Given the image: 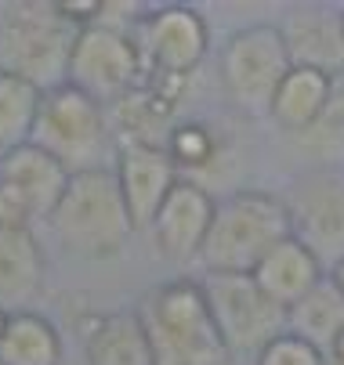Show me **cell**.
<instances>
[{"mask_svg": "<svg viewBox=\"0 0 344 365\" xmlns=\"http://www.w3.org/2000/svg\"><path fill=\"white\" fill-rule=\"evenodd\" d=\"M156 365H228L232 351L211 315L200 282L174 279L145 293L138 304Z\"/></svg>", "mask_w": 344, "mask_h": 365, "instance_id": "1", "label": "cell"}, {"mask_svg": "<svg viewBox=\"0 0 344 365\" xmlns=\"http://www.w3.org/2000/svg\"><path fill=\"white\" fill-rule=\"evenodd\" d=\"M290 235L286 202L272 192L243 188L218 202L200 264L207 275H254V268Z\"/></svg>", "mask_w": 344, "mask_h": 365, "instance_id": "2", "label": "cell"}, {"mask_svg": "<svg viewBox=\"0 0 344 365\" xmlns=\"http://www.w3.org/2000/svg\"><path fill=\"white\" fill-rule=\"evenodd\" d=\"M76 36L80 26L59 4H8L0 19V73L51 91L66 83Z\"/></svg>", "mask_w": 344, "mask_h": 365, "instance_id": "3", "label": "cell"}, {"mask_svg": "<svg viewBox=\"0 0 344 365\" xmlns=\"http://www.w3.org/2000/svg\"><path fill=\"white\" fill-rule=\"evenodd\" d=\"M51 221L55 239L76 257H113L127 246L134 221L120 195L113 170L73 174L62 202L55 206Z\"/></svg>", "mask_w": 344, "mask_h": 365, "instance_id": "4", "label": "cell"}, {"mask_svg": "<svg viewBox=\"0 0 344 365\" xmlns=\"http://www.w3.org/2000/svg\"><path fill=\"white\" fill-rule=\"evenodd\" d=\"M113 123L106 106H98L84 91L59 83L44 91L40 113L33 123V145L51 152L69 174H87V170H109L106 160L113 152Z\"/></svg>", "mask_w": 344, "mask_h": 365, "instance_id": "5", "label": "cell"}, {"mask_svg": "<svg viewBox=\"0 0 344 365\" xmlns=\"http://www.w3.org/2000/svg\"><path fill=\"white\" fill-rule=\"evenodd\" d=\"M293 69L283 26L258 22L236 29L221 47V87L228 101L247 116H268L272 98Z\"/></svg>", "mask_w": 344, "mask_h": 365, "instance_id": "6", "label": "cell"}, {"mask_svg": "<svg viewBox=\"0 0 344 365\" xmlns=\"http://www.w3.org/2000/svg\"><path fill=\"white\" fill-rule=\"evenodd\" d=\"M149 76L145 69V55L127 29L113 26H84L76 43H73V58L66 83L94 98L98 106H120L127 94L141 87V80Z\"/></svg>", "mask_w": 344, "mask_h": 365, "instance_id": "7", "label": "cell"}, {"mask_svg": "<svg viewBox=\"0 0 344 365\" xmlns=\"http://www.w3.org/2000/svg\"><path fill=\"white\" fill-rule=\"evenodd\" d=\"M200 286L232 354L258 358L275 336L286 333V307H279L254 282V275H203Z\"/></svg>", "mask_w": 344, "mask_h": 365, "instance_id": "8", "label": "cell"}, {"mask_svg": "<svg viewBox=\"0 0 344 365\" xmlns=\"http://www.w3.org/2000/svg\"><path fill=\"white\" fill-rule=\"evenodd\" d=\"M290 232L305 242L319 264L337 268L344 260V170L340 167H315L290 181L286 195Z\"/></svg>", "mask_w": 344, "mask_h": 365, "instance_id": "9", "label": "cell"}, {"mask_svg": "<svg viewBox=\"0 0 344 365\" xmlns=\"http://www.w3.org/2000/svg\"><path fill=\"white\" fill-rule=\"evenodd\" d=\"M134 40L145 55V69L156 80H185L207 55V22L196 8L185 4H163L145 11V19L134 29Z\"/></svg>", "mask_w": 344, "mask_h": 365, "instance_id": "10", "label": "cell"}, {"mask_svg": "<svg viewBox=\"0 0 344 365\" xmlns=\"http://www.w3.org/2000/svg\"><path fill=\"white\" fill-rule=\"evenodd\" d=\"M113 174H116L120 195L127 202V214L134 221V232L153 228L160 206L167 202V195L181 181L171 152L163 145H123L116 152Z\"/></svg>", "mask_w": 344, "mask_h": 365, "instance_id": "11", "label": "cell"}, {"mask_svg": "<svg viewBox=\"0 0 344 365\" xmlns=\"http://www.w3.org/2000/svg\"><path fill=\"white\" fill-rule=\"evenodd\" d=\"M214 210L218 202L214 195L196 185V181H178L174 192L167 195V202L160 206V214L153 221V239L156 250L174 260V264H188V260H200V250L211 235L214 225Z\"/></svg>", "mask_w": 344, "mask_h": 365, "instance_id": "12", "label": "cell"}, {"mask_svg": "<svg viewBox=\"0 0 344 365\" xmlns=\"http://www.w3.org/2000/svg\"><path fill=\"white\" fill-rule=\"evenodd\" d=\"M73 174L55 160L51 152H44L40 145L26 141L11 152L0 155V185H8L26 206L33 221H47L55 214V206L62 202Z\"/></svg>", "mask_w": 344, "mask_h": 365, "instance_id": "13", "label": "cell"}, {"mask_svg": "<svg viewBox=\"0 0 344 365\" xmlns=\"http://www.w3.org/2000/svg\"><path fill=\"white\" fill-rule=\"evenodd\" d=\"M293 66H312L323 73H344V33L340 11L330 8H293L283 26Z\"/></svg>", "mask_w": 344, "mask_h": 365, "instance_id": "14", "label": "cell"}, {"mask_svg": "<svg viewBox=\"0 0 344 365\" xmlns=\"http://www.w3.org/2000/svg\"><path fill=\"white\" fill-rule=\"evenodd\" d=\"M333 83H337V76H330L323 69L293 66L272 98L268 116L290 134H312L333 101Z\"/></svg>", "mask_w": 344, "mask_h": 365, "instance_id": "15", "label": "cell"}, {"mask_svg": "<svg viewBox=\"0 0 344 365\" xmlns=\"http://www.w3.org/2000/svg\"><path fill=\"white\" fill-rule=\"evenodd\" d=\"M323 279H326V268L319 264V257L293 235L283 239L254 268V282L286 311L298 300H305Z\"/></svg>", "mask_w": 344, "mask_h": 365, "instance_id": "16", "label": "cell"}, {"mask_svg": "<svg viewBox=\"0 0 344 365\" xmlns=\"http://www.w3.org/2000/svg\"><path fill=\"white\" fill-rule=\"evenodd\" d=\"M44 286V250L33 228H0V311H29Z\"/></svg>", "mask_w": 344, "mask_h": 365, "instance_id": "17", "label": "cell"}, {"mask_svg": "<svg viewBox=\"0 0 344 365\" xmlns=\"http://www.w3.org/2000/svg\"><path fill=\"white\" fill-rule=\"evenodd\" d=\"M87 365H156L138 311H113L87 322Z\"/></svg>", "mask_w": 344, "mask_h": 365, "instance_id": "18", "label": "cell"}, {"mask_svg": "<svg viewBox=\"0 0 344 365\" xmlns=\"http://www.w3.org/2000/svg\"><path fill=\"white\" fill-rule=\"evenodd\" d=\"M286 329L298 333L308 344H315L323 354L344 333V293L333 286L330 275L305 300H298V304L286 311Z\"/></svg>", "mask_w": 344, "mask_h": 365, "instance_id": "19", "label": "cell"}, {"mask_svg": "<svg viewBox=\"0 0 344 365\" xmlns=\"http://www.w3.org/2000/svg\"><path fill=\"white\" fill-rule=\"evenodd\" d=\"M0 365H62V336L36 311H19L0 340Z\"/></svg>", "mask_w": 344, "mask_h": 365, "instance_id": "20", "label": "cell"}, {"mask_svg": "<svg viewBox=\"0 0 344 365\" xmlns=\"http://www.w3.org/2000/svg\"><path fill=\"white\" fill-rule=\"evenodd\" d=\"M40 98L44 91L36 83L11 76V73H0V155L33 138Z\"/></svg>", "mask_w": 344, "mask_h": 365, "instance_id": "21", "label": "cell"}, {"mask_svg": "<svg viewBox=\"0 0 344 365\" xmlns=\"http://www.w3.org/2000/svg\"><path fill=\"white\" fill-rule=\"evenodd\" d=\"M167 152L174 167H203L218 155V141L207 123H178L167 138Z\"/></svg>", "mask_w": 344, "mask_h": 365, "instance_id": "22", "label": "cell"}, {"mask_svg": "<svg viewBox=\"0 0 344 365\" xmlns=\"http://www.w3.org/2000/svg\"><path fill=\"white\" fill-rule=\"evenodd\" d=\"M254 365H326V354L315 347V344H308V340H301L298 333H283V336H275L258 358H254Z\"/></svg>", "mask_w": 344, "mask_h": 365, "instance_id": "23", "label": "cell"}, {"mask_svg": "<svg viewBox=\"0 0 344 365\" xmlns=\"http://www.w3.org/2000/svg\"><path fill=\"white\" fill-rule=\"evenodd\" d=\"M326 365H344V333L326 347Z\"/></svg>", "mask_w": 344, "mask_h": 365, "instance_id": "24", "label": "cell"}, {"mask_svg": "<svg viewBox=\"0 0 344 365\" xmlns=\"http://www.w3.org/2000/svg\"><path fill=\"white\" fill-rule=\"evenodd\" d=\"M330 279H333V286L344 293V260H340V264L337 268H330Z\"/></svg>", "mask_w": 344, "mask_h": 365, "instance_id": "25", "label": "cell"}, {"mask_svg": "<svg viewBox=\"0 0 344 365\" xmlns=\"http://www.w3.org/2000/svg\"><path fill=\"white\" fill-rule=\"evenodd\" d=\"M8 322H11V315H8V311H0V340H4V333H8Z\"/></svg>", "mask_w": 344, "mask_h": 365, "instance_id": "26", "label": "cell"}, {"mask_svg": "<svg viewBox=\"0 0 344 365\" xmlns=\"http://www.w3.org/2000/svg\"><path fill=\"white\" fill-rule=\"evenodd\" d=\"M340 33H344V8H340Z\"/></svg>", "mask_w": 344, "mask_h": 365, "instance_id": "27", "label": "cell"}]
</instances>
